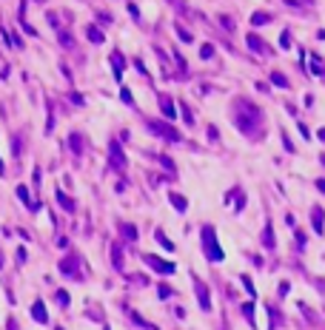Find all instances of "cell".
Segmentation results:
<instances>
[{"label": "cell", "mask_w": 325, "mask_h": 330, "mask_svg": "<svg viewBox=\"0 0 325 330\" xmlns=\"http://www.w3.org/2000/svg\"><path fill=\"white\" fill-rule=\"evenodd\" d=\"M200 54H203V57H211V54H214V48H211V46L206 43V46H203V51H200Z\"/></svg>", "instance_id": "obj_22"}, {"label": "cell", "mask_w": 325, "mask_h": 330, "mask_svg": "<svg viewBox=\"0 0 325 330\" xmlns=\"http://www.w3.org/2000/svg\"><path fill=\"white\" fill-rule=\"evenodd\" d=\"M317 188H320V191L325 193V180H320V182H317Z\"/></svg>", "instance_id": "obj_25"}, {"label": "cell", "mask_w": 325, "mask_h": 330, "mask_svg": "<svg viewBox=\"0 0 325 330\" xmlns=\"http://www.w3.org/2000/svg\"><path fill=\"white\" fill-rule=\"evenodd\" d=\"M248 46H251L254 51H260V54H266V51H268V46L263 43V40H260L257 34H248Z\"/></svg>", "instance_id": "obj_8"}, {"label": "cell", "mask_w": 325, "mask_h": 330, "mask_svg": "<svg viewBox=\"0 0 325 330\" xmlns=\"http://www.w3.org/2000/svg\"><path fill=\"white\" fill-rule=\"evenodd\" d=\"M111 63H114V77L120 80V77H123V57L114 51V54H111Z\"/></svg>", "instance_id": "obj_11"}, {"label": "cell", "mask_w": 325, "mask_h": 330, "mask_svg": "<svg viewBox=\"0 0 325 330\" xmlns=\"http://www.w3.org/2000/svg\"><path fill=\"white\" fill-rule=\"evenodd\" d=\"M57 299H60V305H69V293H63V290H60Z\"/></svg>", "instance_id": "obj_24"}, {"label": "cell", "mask_w": 325, "mask_h": 330, "mask_svg": "<svg viewBox=\"0 0 325 330\" xmlns=\"http://www.w3.org/2000/svg\"><path fill=\"white\" fill-rule=\"evenodd\" d=\"M160 108H162V114H165L168 120H174V105H171V100H168L165 94H160Z\"/></svg>", "instance_id": "obj_7"}, {"label": "cell", "mask_w": 325, "mask_h": 330, "mask_svg": "<svg viewBox=\"0 0 325 330\" xmlns=\"http://www.w3.org/2000/svg\"><path fill=\"white\" fill-rule=\"evenodd\" d=\"M171 202H174V208L177 211H186V199H183V196H180V193H171Z\"/></svg>", "instance_id": "obj_15"}, {"label": "cell", "mask_w": 325, "mask_h": 330, "mask_svg": "<svg viewBox=\"0 0 325 330\" xmlns=\"http://www.w3.org/2000/svg\"><path fill=\"white\" fill-rule=\"evenodd\" d=\"M194 287H197L200 305H203V307H206V310H209V307H211V302H209V290H206V284H203V282H197V284H194Z\"/></svg>", "instance_id": "obj_9"}, {"label": "cell", "mask_w": 325, "mask_h": 330, "mask_svg": "<svg viewBox=\"0 0 325 330\" xmlns=\"http://www.w3.org/2000/svg\"><path fill=\"white\" fill-rule=\"evenodd\" d=\"M17 196H20V199H23V202L29 205V208H35V202H32V199H29V193H26V188H23V185H20V188H17Z\"/></svg>", "instance_id": "obj_19"}, {"label": "cell", "mask_w": 325, "mask_h": 330, "mask_svg": "<svg viewBox=\"0 0 325 330\" xmlns=\"http://www.w3.org/2000/svg\"><path fill=\"white\" fill-rule=\"evenodd\" d=\"M146 262H149L151 268H157L160 273H171V271H174V265H171V262H160L157 256H146Z\"/></svg>", "instance_id": "obj_6"}, {"label": "cell", "mask_w": 325, "mask_h": 330, "mask_svg": "<svg viewBox=\"0 0 325 330\" xmlns=\"http://www.w3.org/2000/svg\"><path fill=\"white\" fill-rule=\"evenodd\" d=\"M60 271L66 273V276H71V279H80V259L71 253V256H66V259L60 262Z\"/></svg>", "instance_id": "obj_3"}, {"label": "cell", "mask_w": 325, "mask_h": 330, "mask_svg": "<svg viewBox=\"0 0 325 330\" xmlns=\"http://www.w3.org/2000/svg\"><path fill=\"white\" fill-rule=\"evenodd\" d=\"M57 199H60V205H66V208H74V202H71V199H66V193H57Z\"/></svg>", "instance_id": "obj_21"}, {"label": "cell", "mask_w": 325, "mask_h": 330, "mask_svg": "<svg viewBox=\"0 0 325 330\" xmlns=\"http://www.w3.org/2000/svg\"><path fill=\"white\" fill-rule=\"evenodd\" d=\"M0 174H3V162H0Z\"/></svg>", "instance_id": "obj_26"}, {"label": "cell", "mask_w": 325, "mask_h": 330, "mask_svg": "<svg viewBox=\"0 0 325 330\" xmlns=\"http://www.w3.org/2000/svg\"><path fill=\"white\" fill-rule=\"evenodd\" d=\"M268 20H271L268 14H254V17H251V23H254V26H260V23H268Z\"/></svg>", "instance_id": "obj_20"}, {"label": "cell", "mask_w": 325, "mask_h": 330, "mask_svg": "<svg viewBox=\"0 0 325 330\" xmlns=\"http://www.w3.org/2000/svg\"><path fill=\"white\" fill-rule=\"evenodd\" d=\"M234 125L243 134H257V131H263V111L257 108L254 102L240 100L237 108H234Z\"/></svg>", "instance_id": "obj_1"}, {"label": "cell", "mask_w": 325, "mask_h": 330, "mask_svg": "<svg viewBox=\"0 0 325 330\" xmlns=\"http://www.w3.org/2000/svg\"><path fill=\"white\" fill-rule=\"evenodd\" d=\"M203 248H206V256H209L211 262L222 259V250H220V245H217V236H214V228L211 225L203 228Z\"/></svg>", "instance_id": "obj_2"}, {"label": "cell", "mask_w": 325, "mask_h": 330, "mask_svg": "<svg viewBox=\"0 0 325 330\" xmlns=\"http://www.w3.org/2000/svg\"><path fill=\"white\" fill-rule=\"evenodd\" d=\"M32 316H35L37 322H46V319H49V313H46V307H43L40 302H37V305L32 307Z\"/></svg>", "instance_id": "obj_10"}, {"label": "cell", "mask_w": 325, "mask_h": 330, "mask_svg": "<svg viewBox=\"0 0 325 330\" xmlns=\"http://www.w3.org/2000/svg\"><path fill=\"white\" fill-rule=\"evenodd\" d=\"M149 128L154 131V134L165 137V140H174V142H180V134H177V131L171 128V125H162V123H154V120H151V123H149Z\"/></svg>", "instance_id": "obj_4"}, {"label": "cell", "mask_w": 325, "mask_h": 330, "mask_svg": "<svg viewBox=\"0 0 325 330\" xmlns=\"http://www.w3.org/2000/svg\"><path fill=\"white\" fill-rule=\"evenodd\" d=\"M120 231L126 234V239H134V242H137V228H131V225H120Z\"/></svg>", "instance_id": "obj_16"}, {"label": "cell", "mask_w": 325, "mask_h": 330, "mask_svg": "<svg viewBox=\"0 0 325 330\" xmlns=\"http://www.w3.org/2000/svg\"><path fill=\"white\" fill-rule=\"evenodd\" d=\"M263 242H266V248H274V234H271V225H266V236H263Z\"/></svg>", "instance_id": "obj_17"}, {"label": "cell", "mask_w": 325, "mask_h": 330, "mask_svg": "<svg viewBox=\"0 0 325 330\" xmlns=\"http://www.w3.org/2000/svg\"><path fill=\"white\" fill-rule=\"evenodd\" d=\"M86 34H89V40H92V43H103V34L97 32V26H89Z\"/></svg>", "instance_id": "obj_13"}, {"label": "cell", "mask_w": 325, "mask_h": 330, "mask_svg": "<svg viewBox=\"0 0 325 330\" xmlns=\"http://www.w3.org/2000/svg\"><path fill=\"white\" fill-rule=\"evenodd\" d=\"M37 3H46V0H37Z\"/></svg>", "instance_id": "obj_27"}, {"label": "cell", "mask_w": 325, "mask_h": 330, "mask_svg": "<svg viewBox=\"0 0 325 330\" xmlns=\"http://www.w3.org/2000/svg\"><path fill=\"white\" fill-rule=\"evenodd\" d=\"M108 157H111V162H114V168H126V157H123V148H120V142L117 140H111V145H108Z\"/></svg>", "instance_id": "obj_5"}, {"label": "cell", "mask_w": 325, "mask_h": 330, "mask_svg": "<svg viewBox=\"0 0 325 330\" xmlns=\"http://www.w3.org/2000/svg\"><path fill=\"white\" fill-rule=\"evenodd\" d=\"M69 145H71V151H74V154H80V151H83V140H80V134H71Z\"/></svg>", "instance_id": "obj_14"}, {"label": "cell", "mask_w": 325, "mask_h": 330, "mask_svg": "<svg viewBox=\"0 0 325 330\" xmlns=\"http://www.w3.org/2000/svg\"><path fill=\"white\" fill-rule=\"evenodd\" d=\"M183 117H186V123H188V125H194V120H191V111H188L186 105H183Z\"/></svg>", "instance_id": "obj_23"}, {"label": "cell", "mask_w": 325, "mask_h": 330, "mask_svg": "<svg viewBox=\"0 0 325 330\" xmlns=\"http://www.w3.org/2000/svg\"><path fill=\"white\" fill-rule=\"evenodd\" d=\"M271 80H274V86H282V89H285V86H288V80L282 77V74H279V71H274V74H271Z\"/></svg>", "instance_id": "obj_18"}, {"label": "cell", "mask_w": 325, "mask_h": 330, "mask_svg": "<svg viewBox=\"0 0 325 330\" xmlns=\"http://www.w3.org/2000/svg\"><path fill=\"white\" fill-rule=\"evenodd\" d=\"M314 228H317V234H323V208H314Z\"/></svg>", "instance_id": "obj_12"}]
</instances>
